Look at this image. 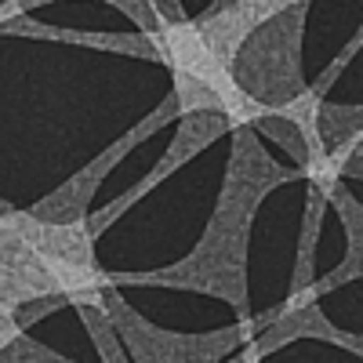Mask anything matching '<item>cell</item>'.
Wrapping results in <instances>:
<instances>
[{
  "label": "cell",
  "mask_w": 363,
  "mask_h": 363,
  "mask_svg": "<svg viewBox=\"0 0 363 363\" xmlns=\"http://www.w3.org/2000/svg\"><path fill=\"white\" fill-rule=\"evenodd\" d=\"M287 4H298V0H236V4H229V8H218L211 18L196 22V29L207 40V48L229 66L236 48L244 44V37L251 33V29H258L272 15H280Z\"/></svg>",
  "instance_id": "1"
},
{
  "label": "cell",
  "mask_w": 363,
  "mask_h": 363,
  "mask_svg": "<svg viewBox=\"0 0 363 363\" xmlns=\"http://www.w3.org/2000/svg\"><path fill=\"white\" fill-rule=\"evenodd\" d=\"M120 320H124V335L131 338V345L142 352V363H207L215 359V349L218 345H229V338H178V335H160L149 323L135 320L124 306H109Z\"/></svg>",
  "instance_id": "2"
},
{
  "label": "cell",
  "mask_w": 363,
  "mask_h": 363,
  "mask_svg": "<svg viewBox=\"0 0 363 363\" xmlns=\"http://www.w3.org/2000/svg\"><path fill=\"white\" fill-rule=\"evenodd\" d=\"M4 363H66V359H58V356H51L48 349H40V345H29L26 338L15 345H4Z\"/></svg>",
  "instance_id": "3"
}]
</instances>
